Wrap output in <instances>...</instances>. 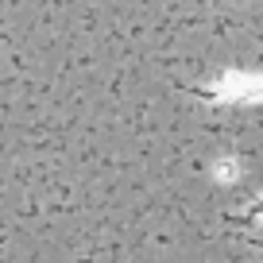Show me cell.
<instances>
[{"label": "cell", "mask_w": 263, "mask_h": 263, "mask_svg": "<svg viewBox=\"0 0 263 263\" xmlns=\"http://www.w3.org/2000/svg\"><path fill=\"white\" fill-rule=\"evenodd\" d=\"M252 213H263V201H255V209H252Z\"/></svg>", "instance_id": "6da1fadb"}]
</instances>
